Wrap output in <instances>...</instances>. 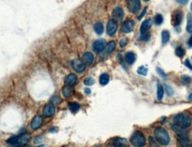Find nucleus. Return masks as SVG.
I'll use <instances>...</instances> for the list:
<instances>
[{
    "label": "nucleus",
    "instance_id": "obj_1",
    "mask_svg": "<svg viewBox=\"0 0 192 147\" xmlns=\"http://www.w3.org/2000/svg\"><path fill=\"white\" fill-rule=\"evenodd\" d=\"M173 122L174 124L182 129H188L191 126L192 118L190 114L186 112H181L173 117Z\"/></svg>",
    "mask_w": 192,
    "mask_h": 147
},
{
    "label": "nucleus",
    "instance_id": "obj_2",
    "mask_svg": "<svg viewBox=\"0 0 192 147\" xmlns=\"http://www.w3.org/2000/svg\"><path fill=\"white\" fill-rule=\"evenodd\" d=\"M156 140L162 145H167L170 143V137L168 132L163 128H157L154 131Z\"/></svg>",
    "mask_w": 192,
    "mask_h": 147
},
{
    "label": "nucleus",
    "instance_id": "obj_3",
    "mask_svg": "<svg viewBox=\"0 0 192 147\" xmlns=\"http://www.w3.org/2000/svg\"><path fill=\"white\" fill-rule=\"evenodd\" d=\"M146 139L143 134L140 132H135L131 136V144L135 147H142L145 145Z\"/></svg>",
    "mask_w": 192,
    "mask_h": 147
},
{
    "label": "nucleus",
    "instance_id": "obj_4",
    "mask_svg": "<svg viewBox=\"0 0 192 147\" xmlns=\"http://www.w3.org/2000/svg\"><path fill=\"white\" fill-rule=\"evenodd\" d=\"M177 145L178 147H192L189 136H177Z\"/></svg>",
    "mask_w": 192,
    "mask_h": 147
},
{
    "label": "nucleus",
    "instance_id": "obj_5",
    "mask_svg": "<svg viewBox=\"0 0 192 147\" xmlns=\"http://www.w3.org/2000/svg\"><path fill=\"white\" fill-rule=\"evenodd\" d=\"M127 7L131 13L137 14L141 9V2L140 0H128Z\"/></svg>",
    "mask_w": 192,
    "mask_h": 147
},
{
    "label": "nucleus",
    "instance_id": "obj_6",
    "mask_svg": "<svg viewBox=\"0 0 192 147\" xmlns=\"http://www.w3.org/2000/svg\"><path fill=\"white\" fill-rule=\"evenodd\" d=\"M182 16H183V14L181 11H179V10H176L174 11L172 14V24H173L174 27L176 26H179L181 23V21H182Z\"/></svg>",
    "mask_w": 192,
    "mask_h": 147
},
{
    "label": "nucleus",
    "instance_id": "obj_7",
    "mask_svg": "<svg viewBox=\"0 0 192 147\" xmlns=\"http://www.w3.org/2000/svg\"><path fill=\"white\" fill-rule=\"evenodd\" d=\"M117 30V23L115 20L111 19L107 23V34L109 36H114Z\"/></svg>",
    "mask_w": 192,
    "mask_h": 147
},
{
    "label": "nucleus",
    "instance_id": "obj_8",
    "mask_svg": "<svg viewBox=\"0 0 192 147\" xmlns=\"http://www.w3.org/2000/svg\"><path fill=\"white\" fill-rule=\"evenodd\" d=\"M106 47V45H105V41L103 39H98L94 42L93 44V49L94 51L99 54V53H101Z\"/></svg>",
    "mask_w": 192,
    "mask_h": 147
},
{
    "label": "nucleus",
    "instance_id": "obj_9",
    "mask_svg": "<svg viewBox=\"0 0 192 147\" xmlns=\"http://www.w3.org/2000/svg\"><path fill=\"white\" fill-rule=\"evenodd\" d=\"M55 113V106L54 104L50 103L45 105L43 108V115L45 117H51Z\"/></svg>",
    "mask_w": 192,
    "mask_h": 147
},
{
    "label": "nucleus",
    "instance_id": "obj_10",
    "mask_svg": "<svg viewBox=\"0 0 192 147\" xmlns=\"http://www.w3.org/2000/svg\"><path fill=\"white\" fill-rule=\"evenodd\" d=\"M71 67L77 72H83L85 69L84 62L78 59H75L71 62Z\"/></svg>",
    "mask_w": 192,
    "mask_h": 147
},
{
    "label": "nucleus",
    "instance_id": "obj_11",
    "mask_svg": "<svg viewBox=\"0 0 192 147\" xmlns=\"http://www.w3.org/2000/svg\"><path fill=\"white\" fill-rule=\"evenodd\" d=\"M134 28H135V21L133 20H127L122 25V31L124 33H130L133 31Z\"/></svg>",
    "mask_w": 192,
    "mask_h": 147
},
{
    "label": "nucleus",
    "instance_id": "obj_12",
    "mask_svg": "<svg viewBox=\"0 0 192 147\" xmlns=\"http://www.w3.org/2000/svg\"><path fill=\"white\" fill-rule=\"evenodd\" d=\"M31 138V136L30 134L29 133H23L21 135H20L17 136V142H16V145H26L27 143L29 142Z\"/></svg>",
    "mask_w": 192,
    "mask_h": 147
},
{
    "label": "nucleus",
    "instance_id": "obj_13",
    "mask_svg": "<svg viewBox=\"0 0 192 147\" xmlns=\"http://www.w3.org/2000/svg\"><path fill=\"white\" fill-rule=\"evenodd\" d=\"M82 62H84L85 65H91L94 62V56L92 53L86 52L82 56Z\"/></svg>",
    "mask_w": 192,
    "mask_h": 147
},
{
    "label": "nucleus",
    "instance_id": "obj_14",
    "mask_svg": "<svg viewBox=\"0 0 192 147\" xmlns=\"http://www.w3.org/2000/svg\"><path fill=\"white\" fill-rule=\"evenodd\" d=\"M42 124H43V119H42V117L37 115L31 120V122H30V128H31V129L36 130V129H39L42 126Z\"/></svg>",
    "mask_w": 192,
    "mask_h": 147
},
{
    "label": "nucleus",
    "instance_id": "obj_15",
    "mask_svg": "<svg viewBox=\"0 0 192 147\" xmlns=\"http://www.w3.org/2000/svg\"><path fill=\"white\" fill-rule=\"evenodd\" d=\"M151 24H152V21L150 19H147L145 20L141 25V28H140V31H141V34H145L147 33V31L150 30V28L151 27Z\"/></svg>",
    "mask_w": 192,
    "mask_h": 147
},
{
    "label": "nucleus",
    "instance_id": "obj_16",
    "mask_svg": "<svg viewBox=\"0 0 192 147\" xmlns=\"http://www.w3.org/2000/svg\"><path fill=\"white\" fill-rule=\"evenodd\" d=\"M171 129H173V132L176 134V136H189L188 132L185 130V129H182V128L177 126L176 124H172Z\"/></svg>",
    "mask_w": 192,
    "mask_h": 147
},
{
    "label": "nucleus",
    "instance_id": "obj_17",
    "mask_svg": "<svg viewBox=\"0 0 192 147\" xmlns=\"http://www.w3.org/2000/svg\"><path fill=\"white\" fill-rule=\"evenodd\" d=\"M77 82V78L75 74H69L65 78V84L69 86H73Z\"/></svg>",
    "mask_w": 192,
    "mask_h": 147
},
{
    "label": "nucleus",
    "instance_id": "obj_18",
    "mask_svg": "<svg viewBox=\"0 0 192 147\" xmlns=\"http://www.w3.org/2000/svg\"><path fill=\"white\" fill-rule=\"evenodd\" d=\"M112 15L113 17L117 20V21H121L123 17H124V10L121 8V7H116L113 10V13H112Z\"/></svg>",
    "mask_w": 192,
    "mask_h": 147
},
{
    "label": "nucleus",
    "instance_id": "obj_19",
    "mask_svg": "<svg viewBox=\"0 0 192 147\" xmlns=\"http://www.w3.org/2000/svg\"><path fill=\"white\" fill-rule=\"evenodd\" d=\"M73 93H74V89H73L72 86L66 85L62 88V94H63L64 97H70L73 94Z\"/></svg>",
    "mask_w": 192,
    "mask_h": 147
},
{
    "label": "nucleus",
    "instance_id": "obj_20",
    "mask_svg": "<svg viewBox=\"0 0 192 147\" xmlns=\"http://www.w3.org/2000/svg\"><path fill=\"white\" fill-rule=\"evenodd\" d=\"M114 146L115 147H125L127 145V141L125 138H116L113 141Z\"/></svg>",
    "mask_w": 192,
    "mask_h": 147
},
{
    "label": "nucleus",
    "instance_id": "obj_21",
    "mask_svg": "<svg viewBox=\"0 0 192 147\" xmlns=\"http://www.w3.org/2000/svg\"><path fill=\"white\" fill-rule=\"evenodd\" d=\"M125 60L128 64H133L135 62V55L133 52H128L125 56Z\"/></svg>",
    "mask_w": 192,
    "mask_h": 147
},
{
    "label": "nucleus",
    "instance_id": "obj_22",
    "mask_svg": "<svg viewBox=\"0 0 192 147\" xmlns=\"http://www.w3.org/2000/svg\"><path fill=\"white\" fill-rule=\"evenodd\" d=\"M94 30L96 34L101 35L103 33V30H104L102 23L101 22H96L95 24H94Z\"/></svg>",
    "mask_w": 192,
    "mask_h": 147
},
{
    "label": "nucleus",
    "instance_id": "obj_23",
    "mask_svg": "<svg viewBox=\"0 0 192 147\" xmlns=\"http://www.w3.org/2000/svg\"><path fill=\"white\" fill-rule=\"evenodd\" d=\"M116 48V43L114 41H110L108 43V45L105 47V51L107 54H111Z\"/></svg>",
    "mask_w": 192,
    "mask_h": 147
},
{
    "label": "nucleus",
    "instance_id": "obj_24",
    "mask_svg": "<svg viewBox=\"0 0 192 147\" xmlns=\"http://www.w3.org/2000/svg\"><path fill=\"white\" fill-rule=\"evenodd\" d=\"M110 81V77L107 73H103L101 75L100 77V84L102 85V86H105L109 83Z\"/></svg>",
    "mask_w": 192,
    "mask_h": 147
},
{
    "label": "nucleus",
    "instance_id": "obj_25",
    "mask_svg": "<svg viewBox=\"0 0 192 147\" xmlns=\"http://www.w3.org/2000/svg\"><path fill=\"white\" fill-rule=\"evenodd\" d=\"M164 93H165V90H164L163 86L160 83H158L157 84V91H156V96H157L158 100H162V98L164 96Z\"/></svg>",
    "mask_w": 192,
    "mask_h": 147
},
{
    "label": "nucleus",
    "instance_id": "obj_26",
    "mask_svg": "<svg viewBox=\"0 0 192 147\" xmlns=\"http://www.w3.org/2000/svg\"><path fill=\"white\" fill-rule=\"evenodd\" d=\"M69 109L70 110L71 112L73 113H77L78 110H80V105L77 103H70L69 104Z\"/></svg>",
    "mask_w": 192,
    "mask_h": 147
},
{
    "label": "nucleus",
    "instance_id": "obj_27",
    "mask_svg": "<svg viewBox=\"0 0 192 147\" xmlns=\"http://www.w3.org/2000/svg\"><path fill=\"white\" fill-rule=\"evenodd\" d=\"M187 31L192 33V15L190 14H188L187 15Z\"/></svg>",
    "mask_w": 192,
    "mask_h": 147
},
{
    "label": "nucleus",
    "instance_id": "obj_28",
    "mask_svg": "<svg viewBox=\"0 0 192 147\" xmlns=\"http://www.w3.org/2000/svg\"><path fill=\"white\" fill-rule=\"evenodd\" d=\"M169 38H170V33L167 30H163V32H162V43L164 45L166 44L169 41Z\"/></svg>",
    "mask_w": 192,
    "mask_h": 147
},
{
    "label": "nucleus",
    "instance_id": "obj_29",
    "mask_svg": "<svg viewBox=\"0 0 192 147\" xmlns=\"http://www.w3.org/2000/svg\"><path fill=\"white\" fill-rule=\"evenodd\" d=\"M149 142H150V147H160L158 145V142L156 140V138H154L152 136L149 137Z\"/></svg>",
    "mask_w": 192,
    "mask_h": 147
},
{
    "label": "nucleus",
    "instance_id": "obj_30",
    "mask_svg": "<svg viewBox=\"0 0 192 147\" xmlns=\"http://www.w3.org/2000/svg\"><path fill=\"white\" fill-rule=\"evenodd\" d=\"M137 73L140 74V75H142V76H146L148 74V69L144 66H141L138 68L137 70Z\"/></svg>",
    "mask_w": 192,
    "mask_h": 147
},
{
    "label": "nucleus",
    "instance_id": "obj_31",
    "mask_svg": "<svg viewBox=\"0 0 192 147\" xmlns=\"http://www.w3.org/2000/svg\"><path fill=\"white\" fill-rule=\"evenodd\" d=\"M175 54H176L177 56H179L180 58H181V57H183L184 55H185V51H184V49L182 47H178L175 50Z\"/></svg>",
    "mask_w": 192,
    "mask_h": 147
},
{
    "label": "nucleus",
    "instance_id": "obj_32",
    "mask_svg": "<svg viewBox=\"0 0 192 147\" xmlns=\"http://www.w3.org/2000/svg\"><path fill=\"white\" fill-rule=\"evenodd\" d=\"M84 83H85L86 86H92V85L94 84V78H91V77L85 78V80H84Z\"/></svg>",
    "mask_w": 192,
    "mask_h": 147
},
{
    "label": "nucleus",
    "instance_id": "obj_33",
    "mask_svg": "<svg viewBox=\"0 0 192 147\" xmlns=\"http://www.w3.org/2000/svg\"><path fill=\"white\" fill-rule=\"evenodd\" d=\"M163 21H164V19H163V16L161 14H156L155 16V23L156 25H161Z\"/></svg>",
    "mask_w": 192,
    "mask_h": 147
},
{
    "label": "nucleus",
    "instance_id": "obj_34",
    "mask_svg": "<svg viewBox=\"0 0 192 147\" xmlns=\"http://www.w3.org/2000/svg\"><path fill=\"white\" fill-rule=\"evenodd\" d=\"M181 81H182L183 84H190L191 82V78L189 77V76H182Z\"/></svg>",
    "mask_w": 192,
    "mask_h": 147
},
{
    "label": "nucleus",
    "instance_id": "obj_35",
    "mask_svg": "<svg viewBox=\"0 0 192 147\" xmlns=\"http://www.w3.org/2000/svg\"><path fill=\"white\" fill-rule=\"evenodd\" d=\"M127 42H128V40H127V38H126V37H122V39L120 40L119 45H120V46H121V47H125V46H126Z\"/></svg>",
    "mask_w": 192,
    "mask_h": 147
},
{
    "label": "nucleus",
    "instance_id": "obj_36",
    "mask_svg": "<svg viewBox=\"0 0 192 147\" xmlns=\"http://www.w3.org/2000/svg\"><path fill=\"white\" fill-rule=\"evenodd\" d=\"M150 38V35L149 33L141 34V40H142V41H148Z\"/></svg>",
    "mask_w": 192,
    "mask_h": 147
},
{
    "label": "nucleus",
    "instance_id": "obj_37",
    "mask_svg": "<svg viewBox=\"0 0 192 147\" xmlns=\"http://www.w3.org/2000/svg\"><path fill=\"white\" fill-rule=\"evenodd\" d=\"M156 72L159 73V75L161 76V77H163V78H166V73L163 72V70H161L160 68H156Z\"/></svg>",
    "mask_w": 192,
    "mask_h": 147
},
{
    "label": "nucleus",
    "instance_id": "obj_38",
    "mask_svg": "<svg viewBox=\"0 0 192 147\" xmlns=\"http://www.w3.org/2000/svg\"><path fill=\"white\" fill-rule=\"evenodd\" d=\"M185 66L188 67L190 70H191L192 71V65L191 63H190V60H186V61H185Z\"/></svg>",
    "mask_w": 192,
    "mask_h": 147
},
{
    "label": "nucleus",
    "instance_id": "obj_39",
    "mask_svg": "<svg viewBox=\"0 0 192 147\" xmlns=\"http://www.w3.org/2000/svg\"><path fill=\"white\" fill-rule=\"evenodd\" d=\"M188 1H189V0H176L177 3L181 4V5H186V4L188 3Z\"/></svg>",
    "mask_w": 192,
    "mask_h": 147
},
{
    "label": "nucleus",
    "instance_id": "obj_40",
    "mask_svg": "<svg viewBox=\"0 0 192 147\" xmlns=\"http://www.w3.org/2000/svg\"><path fill=\"white\" fill-rule=\"evenodd\" d=\"M40 141H42V137H41V136H38V137L34 140L35 143H39Z\"/></svg>",
    "mask_w": 192,
    "mask_h": 147
},
{
    "label": "nucleus",
    "instance_id": "obj_41",
    "mask_svg": "<svg viewBox=\"0 0 192 147\" xmlns=\"http://www.w3.org/2000/svg\"><path fill=\"white\" fill-rule=\"evenodd\" d=\"M188 45H189L190 47H192V36L190 37V38L189 39V41H188Z\"/></svg>",
    "mask_w": 192,
    "mask_h": 147
},
{
    "label": "nucleus",
    "instance_id": "obj_42",
    "mask_svg": "<svg viewBox=\"0 0 192 147\" xmlns=\"http://www.w3.org/2000/svg\"><path fill=\"white\" fill-rule=\"evenodd\" d=\"M145 13H146V8H145V9H144V11H143V12L141 13V15L139 16V20H141V19L142 18V16H143V15L145 14Z\"/></svg>",
    "mask_w": 192,
    "mask_h": 147
},
{
    "label": "nucleus",
    "instance_id": "obj_43",
    "mask_svg": "<svg viewBox=\"0 0 192 147\" xmlns=\"http://www.w3.org/2000/svg\"><path fill=\"white\" fill-rule=\"evenodd\" d=\"M85 93L87 94H91V90L89 88H85Z\"/></svg>",
    "mask_w": 192,
    "mask_h": 147
},
{
    "label": "nucleus",
    "instance_id": "obj_44",
    "mask_svg": "<svg viewBox=\"0 0 192 147\" xmlns=\"http://www.w3.org/2000/svg\"><path fill=\"white\" fill-rule=\"evenodd\" d=\"M57 130L58 129H56V128H54V129H49V132H50V133H53V132H56Z\"/></svg>",
    "mask_w": 192,
    "mask_h": 147
},
{
    "label": "nucleus",
    "instance_id": "obj_45",
    "mask_svg": "<svg viewBox=\"0 0 192 147\" xmlns=\"http://www.w3.org/2000/svg\"><path fill=\"white\" fill-rule=\"evenodd\" d=\"M189 100H190V101H192V93L189 95Z\"/></svg>",
    "mask_w": 192,
    "mask_h": 147
},
{
    "label": "nucleus",
    "instance_id": "obj_46",
    "mask_svg": "<svg viewBox=\"0 0 192 147\" xmlns=\"http://www.w3.org/2000/svg\"><path fill=\"white\" fill-rule=\"evenodd\" d=\"M36 147H45V145H39V146H36Z\"/></svg>",
    "mask_w": 192,
    "mask_h": 147
},
{
    "label": "nucleus",
    "instance_id": "obj_47",
    "mask_svg": "<svg viewBox=\"0 0 192 147\" xmlns=\"http://www.w3.org/2000/svg\"><path fill=\"white\" fill-rule=\"evenodd\" d=\"M190 9H191V12H192V3H191V5H190Z\"/></svg>",
    "mask_w": 192,
    "mask_h": 147
},
{
    "label": "nucleus",
    "instance_id": "obj_48",
    "mask_svg": "<svg viewBox=\"0 0 192 147\" xmlns=\"http://www.w3.org/2000/svg\"><path fill=\"white\" fill-rule=\"evenodd\" d=\"M144 1H150V0H144Z\"/></svg>",
    "mask_w": 192,
    "mask_h": 147
}]
</instances>
